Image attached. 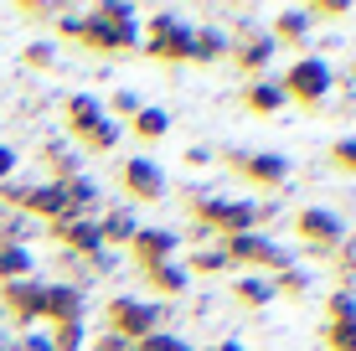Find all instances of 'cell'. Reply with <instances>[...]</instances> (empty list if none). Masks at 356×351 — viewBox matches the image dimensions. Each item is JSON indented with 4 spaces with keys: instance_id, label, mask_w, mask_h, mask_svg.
<instances>
[{
    "instance_id": "43",
    "label": "cell",
    "mask_w": 356,
    "mask_h": 351,
    "mask_svg": "<svg viewBox=\"0 0 356 351\" xmlns=\"http://www.w3.org/2000/svg\"><path fill=\"white\" fill-rule=\"evenodd\" d=\"M0 351H16V346H0Z\"/></svg>"
},
{
    "instance_id": "18",
    "label": "cell",
    "mask_w": 356,
    "mask_h": 351,
    "mask_svg": "<svg viewBox=\"0 0 356 351\" xmlns=\"http://www.w3.org/2000/svg\"><path fill=\"white\" fill-rule=\"evenodd\" d=\"M140 233V222H134L129 207H108L98 217V238H104V248H129V238Z\"/></svg>"
},
{
    "instance_id": "3",
    "label": "cell",
    "mask_w": 356,
    "mask_h": 351,
    "mask_svg": "<svg viewBox=\"0 0 356 351\" xmlns=\"http://www.w3.org/2000/svg\"><path fill=\"white\" fill-rule=\"evenodd\" d=\"M63 119H67V135L83 145L88 155H108L119 145V124L104 114V104L93 99V93H72L63 104Z\"/></svg>"
},
{
    "instance_id": "20",
    "label": "cell",
    "mask_w": 356,
    "mask_h": 351,
    "mask_svg": "<svg viewBox=\"0 0 356 351\" xmlns=\"http://www.w3.org/2000/svg\"><path fill=\"white\" fill-rule=\"evenodd\" d=\"M310 26H315V21L305 16V6H284L274 16V31H268V36H274V47H300L305 36H310Z\"/></svg>"
},
{
    "instance_id": "26",
    "label": "cell",
    "mask_w": 356,
    "mask_h": 351,
    "mask_svg": "<svg viewBox=\"0 0 356 351\" xmlns=\"http://www.w3.org/2000/svg\"><path fill=\"white\" fill-rule=\"evenodd\" d=\"M47 341H52V351H88V325H83V320L47 325Z\"/></svg>"
},
{
    "instance_id": "30",
    "label": "cell",
    "mask_w": 356,
    "mask_h": 351,
    "mask_svg": "<svg viewBox=\"0 0 356 351\" xmlns=\"http://www.w3.org/2000/svg\"><path fill=\"white\" fill-rule=\"evenodd\" d=\"M63 186H67V197H72V207H78L83 217H88V207L98 202V186H93L88 176H72V181H63Z\"/></svg>"
},
{
    "instance_id": "13",
    "label": "cell",
    "mask_w": 356,
    "mask_h": 351,
    "mask_svg": "<svg viewBox=\"0 0 356 351\" xmlns=\"http://www.w3.org/2000/svg\"><path fill=\"white\" fill-rule=\"evenodd\" d=\"M83 310H88V295H83V284L57 279V284H47V289H42V325L83 320Z\"/></svg>"
},
{
    "instance_id": "11",
    "label": "cell",
    "mask_w": 356,
    "mask_h": 351,
    "mask_svg": "<svg viewBox=\"0 0 356 351\" xmlns=\"http://www.w3.org/2000/svg\"><path fill=\"white\" fill-rule=\"evenodd\" d=\"M227 165L238 171L248 186H259V191H279L289 181V161L284 155H274V150H259V155H227Z\"/></svg>"
},
{
    "instance_id": "17",
    "label": "cell",
    "mask_w": 356,
    "mask_h": 351,
    "mask_svg": "<svg viewBox=\"0 0 356 351\" xmlns=\"http://www.w3.org/2000/svg\"><path fill=\"white\" fill-rule=\"evenodd\" d=\"M289 99H284V88H279L274 78H253L248 88H243V108L248 114H259V119H268V114H279Z\"/></svg>"
},
{
    "instance_id": "16",
    "label": "cell",
    "mask_w": 356,
    "mask_h": 351,
    "mask_svg": "<svg viewBox=\"0 0 356 351\" xmlns=\"http://www.w3.org/2000/svg\"><path fill=\"white\" fill-rule=\"evenodd\" d=\"M42 171H47V181H72V176H83V155L63 140H47L42 145Z\"/></svg>"
},
{
    "instance_id": "29",
    "label": "cell",
    "mask_w": 356,
    "mask_h": 351,
    "mask_svg": "<svg viewBox=\"0 0 356 351\" xmlns=\"http://www.w3.org/2000/svg\"><path fill=\"white\" fill-rule=\"evenodd\" d=\"M140 108H145V104H140V93H129V88H119V93H114V99H108V108H104V114H108V119H114V124H119V119H124V124H129V119H134V114H140Z\"/></svg>"
},
{
    "instance_id": "24",
    "label": "cell",
    "mask_w": 356,
    "mask_h": 351,
    "mask_svg": "<svg viewBox=\"0 0 356 351\" xmlns=\"http://www.w3.org/2000/svg\"><path fill=\"white\" fill-rule=\"evenodd\" d=\"M129 135L140 145H161L170 135V114H165V108H140V114L129 119Z\"/></svg>"
},
{
    "instance_id": "28",
    "label": "cell",
    "mask_w": 356,
    "mask_h": 351,
    "mask_svg": "<svg viewBox=\"0 0 356 351\" xmlns=\"http://www.w3.org/2000/svg\"><path fill=\"white\" fill-rule=\"evenodd\" d=\"M325 325H356V295L351 289H336V295L325 300Z\"/></svg>"
},
{
    "instance_id": "5",
    "label": "cell",
    "mask_w": 356,
    "mask_h": 351,
    "mask_svg": "<svg viewBox=\"0 0 356 351\" xmlns=\"http://www.w3.org/2000/svg\"><path fill=\"white\" fill-rule=\"evenodd\" d=\"M165 320V305H145V300H129V295H114L104 305V331L119 336V341L140 346L145 336H155Z\"/></svg>"
},
{
    "instance_id": "8",
    "label": "cell",
    "mask_w": 356,
    "mask_h": 351,
    "mask_svg": "<svg viewBox=\"0 0 356 351\" xmlns=\"http://www.w3.org/2000/svg\"><path fill=\"white\" fill-rule=\"evenodd\" d=\"M274 52H279L274 36L259 31L253 21H238V26L227 31V57H232V63H238L243 72H248V83H253V78H264V67L274 63Z\"/></svg>"
},
{
    "instance_id": "38",
    "label": "cell",
    "mask_w": 356,
    "mask_h": 351,
    "mask_svg": "<svg viewBox=\"0 0 356 351\" xmlns=\"http://www.w3.org/2000/svg\"><path fill=\"white\" fill-rule=\"evenodd\" d=\"M10 171H16V150H10V145H0V186L10 181Z\"/></svg>"
},
{
    "instance_id": "10",
    "label": "cell",
    "mask_w": 356,
    "mask_h": 351,
    "mask_svg": "<svg viewBox=\"0 0 356 351\" xmlns=\"http://www.w3.org/2000/svg\"><path fill=\"white\" fill-rule=\"evenodd\" d=\"M119 186H124L129 202H161L165 197V171L150 161V155H129V161L119 165Z\"/></svg>"
},
{
    "instance_id": "45",
    "label": "cell",
    "mask_w": 356,
    "mask_h": 351,
    "mask_svg": "<svg viewBox=\"0 0 356 351\" xmlns=\"http://www.w3.org/2000/svg\"><path fill=\"white\" fill-rule=\"evenodd\" d=\"M124 351H140V346H124Z\"/></svg>"
},
{
    "instance_id": "23",
    "label": "cell",
    "mask_w": 356,
    "mask_h": 351,
    "mask_svg": "<svg viewBox=\"0 0 356 351\" xmlns=\"http://www.w3.org/2000/svg\"><path fill=\"white\" fill-rule=\"evenodd\" d=\"M232 300H238L243 310H264L268 300H274V284H268V274H238V279H232Z\"/></svg>"
},
{
    "instance_id": "25",
    "label": "cell",
    "mask_w": 356,
    "mask_h": 351,
    "mask_svg": "<svg viewBox=\"0 0 356 351\" xmlns=\"http://www.w3.org/2000/svg\"><path fill=\"white\" fill-rule=\"evenodd\" d=\"M181 269H186V274H227V269H232V259H227V248H222V243H202L186 263H181Z\"/></svg>"
},
{
    "instance_id": "4",
    "label": "cell",
    "mask_w": 356,
    "mask_h": 351,
    "mask_svg": "<svg viewBox=\"0 0 356 351\" xmlns=\"http://www.w3.org/2000/svg\"><path fill=\"white\" fill-rule=\"evenodd\" d=\"M145 42H140V52L150 57V63H191V21L186 16H176V10H155L150 21H145Z\"/></svg>"
},
{
    "instance_id": "7",
    "label": "cell",
    "mask_w": 356,
    "mask_h": 351,
    "mask_svg": "<svg viewBox=\"0 0 356 351\" xmlns=\"http://www.w3.org/2000/svg\"><path fill=\"white\" fill-rule=\"evenodd\" d=\"M222 248H227V259H232V269H248V274H279V269H289V248L284 243H274L268 233H238V238H222Z\"/></svg>"
},
{
    "instance_id": "9",
    "label": "cell",
    "mask_w": 356,
    "mask_h": 351,
    "mask_svg": "<svg viewBox=\"0 0 356 351\" xmlns=\"http://www.w3.org/2000/svg\"><path fill=\"white\" fill-rule=\"evenodd\" d=\"M294 233H300L315 253H336L346 243V222H341L330 207H300L294 212Z\"/></svg>"
},
{
    "instance_id": "34",
    "label": "cell",
    "mask_w": 356,
    "mask_h": 351,
    "mask_svg": "<svg viewBox=\"0 0 356 351\" xmlns=\"http://www.w3.org/2000/svg\"><path fill=\"white\" fill-rule=\"evenodd\" d=\"M325 351H356V325H325Z\"/></svg>"
},
{
    "instance_id": "14",
    "label": "cell",
    "mask_w": 356,
    "mask_h": 351,
    "mask_svg": "<svg viewBox=\"0 0 356 351\" xmlns=\"http://www.w3.org/2000/svg\"><path fill=\"white\" fill-rule=\"evenodd\" d=\"M176 243H181V233H170V227H140V233L129 238V259H134V269H155V263H170L176 259Z\"/></svg>"
},
{
    "instance_id": "12",
    "label": "cell",
    "mask_w": 356,
    "mask_h": 351,
    "mask_svg": "<svg viewBox=\"0 0 356 351\" xmlns=\"http://www.w3.org/2000/svg\"><path fill=\"white\" fill-rule=\"evenodd\" d=\"M42 279H16V284H0V320H16V325H42Z\"/></svg>"
},
{
    "instance_id": "36",
    "label": "cell",
    "mask_w": 356,
    "mask_h": 351,
    "mask_svg": "<svg viewBox=\"0 0 356 351\" xmlns=\"http://www.w3.org/2000/svg\"><path fill=\"white\" fill-rule=\"evenodd\" d=\"M140 351H191L181 336H170V331H155V336H145L140 341Z\"/></svg>"
},
{
    "instance_id": "2",
    "label": "cell",
    "mask_w": 356,
    "mask_h": 351,
    "mask_svg": "<svg viewBox=\"0 0 356 351\" xmlns=\"http://www.w3.org/2000/svg\"><path fill=\"white\" fill-rule=\"evenodd\" d=\"M191 217H196V233H222V238H238V233H259L264 227V212L259 202H238V197H191Z\"/></svg>"
},
{
    "instance_id": "6",
    "label": "cell",
    "mask_w": 356,
    "mask_h": 351,
    "mask_svg": "<svg viewBox=\"0 0 356 351\" xmlns=\"http://www.w3.org/2000/svg\"><path fill=\"white\" fill-rule=\"evenodd\" d=\"M279 88H284V99H294L300 108H315V104L330 99V88H336V72H330L325 57H294V67H284Z\"/></svg>"
},
{
    "instance_id": "21",
    "label": "cell",
    "mask_w": 356,
    "mask_h": 351,
    "mask_svg": "<svg viewBox=\"0 0 356 351\" xmlns=\"http://www.w3.org/2000/svg\"><path fill=\"white\" fill-rule=\"evenodd\" d=\"M227 57V31L222 26H191V63L212 67Z\"/></svg>"
},
{
    "instance_id": "31",
    "label": "cell",
    "mask_w": 356,
    "mask_h": 351,
    "mask_svg": "<svg viewBox=\"0 0 356 351\" xmlns=\"http://www.w3.org/2000/svg\"><path fill=\"white\" fill-rule=\"evenodd\" d=\"M305 16H310V21H346L351 6H346V0H310V6H305Z\"/></svg>"
},
{
    "instance_id": "39",
    "label": "cell",
    "mask_w": 356,
    "mask_h": 351,
    "mask_svg": "<svg viewBox=\"0 0 356 351\" xmlns=\"http://www.w3.org/2000/svg\"><path fill=\"white\" fill-rule=\"evenodd\" d=\"M124 346H129V341H119V336H108V331L98 336V341H88V351H124Z\"/></svg>"
},
{
    "instance_id": "1",
    "label": "cell",
    "mask_w": 356,
    "mask_h": 351,
    "mask_svg": "<svg viewBox=\"0 0 356 351\" xmlns=\"http://www.w3.org/2000/svg\"><path fill=\"white\" fill-rule=\"evenodd\" d=\"M57 31L67 36V42L88 47V52H104V57H124L140 47V21H134L129 6H119V0H104V6L93 10H67L63 21H57Z\"/></svg>"
},
{
    "instance_id": "15",
    "label": "cell",
    "mask_w": 356,
    "mask_h": 351,
    "mask_svg": "<svg viewBox=\"0 0 356 351\" xmlns=\"http://www.w3.org/2000/svg\"><path fill=\"white\" fill-rule=\"evenodd\" d=\"M47 233H52L67 253H78L83 263H88L93 253H104V238H98V217H67V222H52Z\"/></svg>"
},
{
    "instance_id": "32",
    "label": "cell",
    "mask_w": 356,
    "mask_h": 351,
    "mask_svg": "<svg viewBox=\"0 0 356 351\" xmlns=\"http://www.w3.org/2000/svg\"><path fill=\"white\" fill-rule=\"evenodd\" d=\"M21 63H26L31 72H47V67L57 63V52H52V42H31L26 52H21Z\"/></svg>"
},
{
    "instance_id": "40",
    "label": "cell",
    "mask_w": 356,
    "mask_h": 351,
    "mask_svg": "<svg viewBox=\"0 0 356 351\" xmlns=\"http://www.w3.org/2000/svg\"><path fill=\"white\" fill-rule=\"evenodd\" d=\"M336 253H341V263H346V274H356V238L351 233H346V243H341Z\"/></svg>"
},
{
    "instance_id": "27",
    "label": "cell",
    "mask_w": 356,
    "mask_h": 351,
    "mask_svg": "<svg viewBox=\"0 0 356 351\" xmlns=\"http://www.w3.org/2000/svg\"><path fill=\"white\" fill-rule=\"evenodd\" d=\"M268 284H274V295H289V300H305V295H310V274L294 269V263H289V269H279Z\"/></svg>"
},
{
    "instance_id": "35",
    "label": "cell",
    "mask_w": 356,
    "mask_h": 351,
    "mask_svg": "<svg viewBox=\"0 0 356 351\" xmlns=\"http://www.w3.org/2000/svg\"><path fill=\"white\" fill-rule=\"evenodd\" d=\"M21 16L26 21H47V16H63V6H57V0H21Z\"/></svg>"
},
{
    "instance_id": "22",
    "label": "cell",
    "mask_w": 356,
    "mask_h": 351,
    "mask_svg": "<svg viewBox=\"0 0 356 351\" xmlns=\"http://www.w3.org/2000/svg\"><path fill=\"white\" fill-rule=\"evenodd\" d=\"M16 279H36V259L21 243H0V284H16Z\"/></svg>"
},
{
    "instance_id": "19",
    "label": "cell",
    "mask_w": 356,
    "mask_h": 351,
    "mask_svg": "<svg viewBox=\"0 0 356 351\" xmlns=\"http://www.w3.org/2000/svg\"><path fill=\"white\" fill-rule=\"evenodd\" d=\"M145 284H150L161 300H181V295L191 289V274L181 269L176 259H170V263H155V269H145Z\"/></svg>"
},
{
    "instance_id": "37",
    "label": "cell",
    "mask_w": 356,
    "mask_h": 351,
    "mask_svg": "<svg viewBox=\"0 0 356 351\" xmlns=\"http://www.w3.org/2000/svg\"><path fill=\"white\" fill-rule=\"evenodd\" d=\"M16 351H52V341H47V331H36V325H31V331L16 341Z\"/></svg>"
},
{
    "instance_id": "33",
    "label": "cell",
    "mask_w": 356,
    "mask_h": 351,
    "mask_svg": "<svg viewBox=\"0 0 356 351\" xmlns=\"http://www.w3.org/2000/svg\"><path fill=\"white\" fill-rule=\"evenodd\" d=\"M330 161H336V171H351V176H356V135H346V140L330 145Z\"/></svg>"
},
{
    "instance_id": "41",
    "label": "cell",
    "mask_w": 356,
    "mask_h": 351,
    "mask_svg": "<svg viewBox=\"0 0 356 351\" xmlns=\"http://www.w3.org/2000/svg\"><path fill=\"white\" fill-rule=\"evenodd\" d=\"M212 351H248V346H243V341H217Z\"/></svg>"
},
{
    "instance_id": "44",
    "label": "cell",
    "mask_w": 356,
    "mask_h": 351,
    "mask_svg": "<svg viewBox=\"0 0 356 351\" xmlns=\"http://www.w3.org/2000/svg\"><path fill=\"white\" fill-rule=\"evenodd\" d=\"M351 83H356V67H351Z\"/></svg>"
},
{
    "instance_id": "42",
    "label": "cell",
    "mask_w": 356,
    "mask_h": 351,
    "mask_svg": "<svg viewBox=\"0 0 356 351\" xmlns=\"http://www.w3.org/2000/svg\"><path fill=\"white\" fill-rule=\"evenodd\" d=\"M0 346H10V341H6V336H0Z\"/></svg>"
}]
</instances>
